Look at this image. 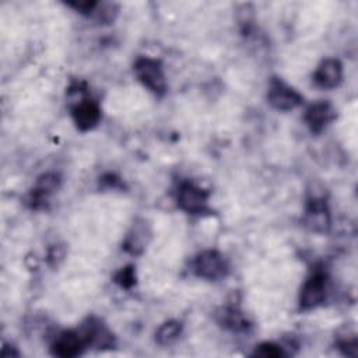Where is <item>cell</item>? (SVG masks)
<instances>
[{
    "label": "cell",
    "instance_id": "1",
    "mask_svg": "<svg viewBox=\"0 0 358 358\" xmlns=\"http://www.w3.org/2000/svg\"><path fill=\"white\" fill-rule=\"evenodd\" d=\"M134 73L138 81L147 87L151 92L161 95L166 90L165 74L158 60L150 57H141L134 63Z\"/></svg>",
    "mask_w": 358,
    "mask_h": 358
},
{
    "label": "cell",
    "instance_id": "17",
    "mask_svg": "<svg viewBox=\"0 0 358 358\" xmlns=\"http://www.w3.org/2000/svg\"><path fill=\"white\" fill-rule=\"evenodd\" d=\"M69 6L74 7L76 10L81 11V13H88V11H92L95 7H96V3L95 1H71L69 3Z\"/></svg>",
    "mask_w": 358,
    "mask_h": 358
},
{
    "label": "cell",
    "instance_id": "5",
    "mask_svg": "<svg viewBox=\"0 0 358 358\" xmlns=\"http://www.w3.org/2000/svg\"><path fill=\"white\" fill-rule=\"evenodd\" d=\"M268 102L278 110H291L301 105L302 96L289 85L274 78L268 87Z\"/></svg>",
    "mask_w": 358,
    "mask_h": 358
},
{
    "label": "cell",
    "instance_id": "16",
    "mask_svg": "<svg viewBox=\"0 0 358 358\" xmlns=\"http://www.w3.org/2000/svg\"><path fill=\"white\" fill-rule=\"evenodd\" d=\"M253 355H257V357H264V358H277V357H281L284 355V351L281 347L273 344V343H263L260 345L256 347Z\"/></svg>",
    "mask_w": 358,
    "mask_h": 358
},
{
    "label": "cell",
    "instance_id": "6",
    "mask_svg": "<svg viewBox=\"0 0 358 358\" xmlns=\"http://www.w3.org/2000/svg\"><path fill=\"white\" fill-rule=\"evenodd\" d=\"M343 80V66L337 59H324L313 74V81L324 90L336 88Z\"/></svg>",
    "mask_w": 358,
    "mask_h": 358
},
{
    "label": "cell",
    "instance_id": "11",
    "mask_svg": "<svg viewBox=\"0 0 358 358\" xmlns=\"http://www.w3.org/2000/svg\"><path fill=\"white\" fill-rule=\"evenodd\" d=\"M308 224L315 231H326L330 224L329 211L323 200L313 199L309 201L308 207Z\"/></svg>",
    "mask_w": 358,
    "mask_h": 358
},
{
    "label": "cell",
    "instance_id": "10",
    "mask_svg": "<svg viewBox=\"0 0 358 358\" xmlns=\"http://www.w3.org/2000/svg\"><path fill=\"white\" fill-rule=\"evenodd\" d=\"M59 176L55 175V173H46V175H42L35 187L32 189L31 194H29V201H31V206L32 208H39L42 207L48 197L59 187Z\"/></svg>",
    "mask_w": 358,
    "mask_h": 358
},
{
    "label": "cell",
    "instance_id": "13",
    "mask_svg": "<svg viewBox=\"0 0 358 358\" xmlns=\"http://www.w3.org/2000/svg\"><path fill=\"white\" fill-rule=\"evenodd\" d=\"M145 246V227L136 225L134 232L129 235L124 248L131 253H140Z\"/></svg>",
    "mask_w": 358,
    "mask_h": 358
},
{
    "label": "cell",
    "instance_id": "7",
    "mask_svg": "<svg viewBox=\"0 0 358 358\" xmlns=\"http://www.w3.org/2000/svg\"><path fill=\"white\" fill-rule=\"evenodd\" d=\"M71 116L77 129L87 131L98 124L101 119V110L95 102L84 99L71 108Z\"/></svg>",
    "mask_w": 358,
    "mask_h": 358
},
{
    "label": "cell",
    "instance_id": "14",
    "mask_svg": "<svg viewBox=\"0 0 358 358\" xmlns=\"http://www.w3.org/2000/svg\"><path fill=\"white\" fill-rule=\"evenodd\" d=\"M222 323L232 330H243L248 327V322L239 310L235 309H225L222 315Z\"/></svg>",
    "mask_w": 358,
    "mask_h": 358
},
{
    "label": "cell",
    "instance_id": "15",
    "mask_svg": "<svg viewBox=\"0 0 358 358\" xmlns=\"http://www.w3.org/2000/svg\"><path fill=\"white\" fill-rule=\"evenodd\" d=\"M115 281L122 287V288H130L136 282V273L131 266H127L122 270H119L115 275Z\"/></svg>",
    "mask_w": 358,
    "mask_h": 358
},
{
    "label": "cell",
    "instance_id": "9",
    "mask_svg": "<svg viewBox=\"0 0 358 358\" xmlns=\"http://www.w3.org/2000/svg\"><path fill=\"white\" fill-rule=\"evenodd\" d=\"M85 343L78 331H64L52 344V354L62 358H73L83 352Z\"/></svg>",
    "mask_w": 358,
    "mask_h": 358
},
{
    "label": "cell",
    "instance_id": "3",
    "mask_svg": "<svg viewBox=\"0 0 358 358\" xmlns=\"http://www.w3.org/2000/svg\"><path fill=\"white\" fill-rule=\"evenodd\" d=\"M194 270L199 277L208 281H217L227 274L228 266L222 255L217 250H204L196 257Z\"/></svg>",
    "mask_w": 358,
    "mask_h": 358
},
{
    "label": "cell",
    "instance_id": "12",
    "mask_svg": "<svg viewBox=\"0 0 358 358\" xmlns=\"http://www.w3.org/2000/svg\"><path fill=\"white\" fill-rule=\"evenodd\" d=\"M182 333V323L178 320L165 322L155 333V340L161 345H171L173 344Z\"/></svg>",
    "mask_w": 358,
    "mask_h": 358
},
{
    "label": "cell",
    "instance_id": "2",
    "mask_svg": "<svg viewBox=\"0 0 358 358\" xmlns=\"http://www.w3.org/2000/svg\"><path fill=\"white\" fill-rule=\"evenodd\" d=\"M178 206L187 214H201L208 210V192L193 183H183L178 190Z\"/></svg>",
    "mask_w": 358,
    "mask_h": 358
},
{
    "label": "cell",
    "instance_id": "4",
    "mask_svg": "<svg viewBox=\"0 0 358 358\" xmlns=\"http://www.w3.org/2000/svg\"><path fill=\"white\" fill-rule=\"evenodd\" d=\"M326 274L323 271L313 273L303 284L299 294V305L302 309H313L320 305L326 296Z\"/></svg>",
    "mask_w": 358,
    "mask_h": 358
},
{
    "label": "cell",
    "instance_id": "8",
    "mask_svg": "<svg viewBox=\"0 0 358 358\" xmlns=\"http://www.w3.org/2000/svg\"><path fill=\"white\" fill-rule=\"evenodd\" d=\"M334 117V108L324 101L312 103L305 112V122L312 133H320Z\"/></svg>",
    "mask_w": 358,
    "mask_h": 358
}]
</instances>
